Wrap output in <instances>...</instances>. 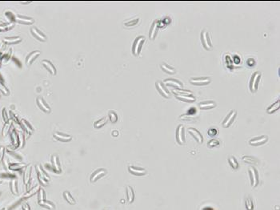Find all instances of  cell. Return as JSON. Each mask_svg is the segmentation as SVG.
<instances>
[{
  "label": "cell",
  "instance_id": "10",
  "mask_svg": "<svg viewBox=\"0 0 280 210\" xmlns=\"http://www.w3.org/2000/svg\"><path fill=\"white\" fill-rule=\"evenodd\" d=\"M173 94L175 95V96L176 97L178 100L183 101V102L190 103V102H194V101H195V97L193 96V94H182V93H175V92H174Z\"/></svg>",
  "mask_w": 280,
  "mask_h": 210
},
{
  "label": "cell",
  "instance_id": "24",
  "mask_svg": "<svg viewBox=\"0 0 280 210\" xmlns=\"http://www.w3.org/2000/svg\"><path fill=\"white\" fill-rule=\"evenodd\" d=\"M16 20L20 23H23V24H32L35 20L32 18L29 17H25V16H18L16 17Z\"/></svg>",
  "mask_w": 280,
  "mask_h": 210
},
{
  "label": "cell",
  "instance_id": "38",
  "mask_svg": "<svg viewBox=\"0 0 280 210\" xmlns=\"http://www.w3.org/2000/svg\"><path fill=\"white\" fill-rule=\"evenodd\" d=\"M20 41H21V39L19 37L7 38V39L4 40V42H6L7 44H16V43H19Z\"/></svg>",
  "mask_w": 280,
  "mask_h": 210
},
{
  "label": "cell",
  "instance_id": "29",
  "mask_svg": "<svg viewBox=\"0 0 280 210\" xmlns=\"http://www.w3.org/2000/svg\"><path fill=\"white\" fill-rule=\"evenodd\" d=\"M63 197L64 198H65V200H66L68 202V203L70 204V205H75V203H76V201H75V200H74V197H72V195L70 194V193H69V192H64L63 193Z\"/></svg>",
  "mask_w": 280,
  "mask_h": 210
},
{
  "label": "cell",
  "instance_id": "27",
  "mask_svg": "<svg viewBox=\"0 0 280 210\" xmlns=\"http://www.w3.org/2000/svg\"><path fill=\"white\" fill-rule=\"evenodd\" d=\"M161 68H162V70L165 72H166L167 74L170 75H173L176 72V71L174 68L171 67V66H169L167 64H165V63H162L161 64Z\"/></svg>",
  "mask_w": 280,
  "mask_h": 210
},
{
  "label": "cell",
  "instance_id": "4",
  "mask_svg": "<svg viewBox=\"0 0 280 210\" xmlns=\"http://www.w3.org/2000/svg\"><path fill=\"white\" fill-rule=\"evenodd\" d=\"M201 41L202 44L205 49L207 51L210 50L212 48V44H211V40H210V35L208 31H203L201 33Z\"/></svg>",
  "mask_w": 280,
  "mask_h": 210
},
{
  "label": "cell",
  "instance_id": "18",
  "mask_svg": "<svg viewBox=\"0 0 280 210\" xmlns=\"http://www.w3.org/2000/svg\"><path fill=\"white\" fill-rule=\"evenodd\" d=\"M31 34L35 36L37 40H40L42 42H45L46 40V36L40 30H39L36 27H32L31 28Z\"/></svg>",
  "mask_w": 280,
  "mask_h": 210
},
{
  "label": "cell",
  "instance_id": "6",
  "mask_svg": "<svg viewBox=\"0 0 280 210\" xmlns=\"http://www.w3.org/2000/svg\"><path fill=\"white\" fill-rule=\"evenodd\" d=\"M155 87L156 89L158 90V92H159L160 95L162 96L164 98H170L171 97V93H170L168 89L166 88V87L162 82L157 81L155 83Z\"/></svg>",
  "mask_w": 280,
  "mask_h": 210
},
{
  "label": "cell",
  "instance_id": "42",
  "mask_svg": "<svg viewBox=\"0 0 280 210\" xmlns=\"http://www.w3.org/2000/svg\"><path fill=\"white\" fill-rule=\"evenodd\" d=\"M118 131H112V136H118Z\"/></svg>",
  "mask_w": 280,
  "mask_h": 210
},
{
  "label": "cell",
  "instance_id": "22",
  "mask_svg": "<svg viewBox=\"0 0 280 210\" xmlns=\"http://www.w3.org/2000/svg\"><path fill=\"white\" fill-rule=\"evenodd\" d=\"M39 55H41V51H40L37 50V51H32L31 54H29V55H27V57H26V64H27V65H31V64L34 62V60H35V59H36V58H37V57Z\"/></svg>",
  "mask_w": 280,
  "mask_h": 210
},
{
  "label": "cell",
  "instance_id": "19",
  "mask_svg": "<svg viewBox=\"0 0 280 210\" xmlns=\"http://www.w3.org/2000/svg\"><path fill=\"white\" fill-rule=\"evenodd\" d=\"M42 64L52 75H55L56 74V68H55V66L53 65L51 62L49 61V60H46V59H44V60L42 61Z\"/></svg>",
  "mask_w": 280,
  "mask_h": 210
},
{
  "label": "cell",
  "instance_id": "40",
  "mask_svg": "<svg viewBox=\"0 0 280 210\" xmlns=\"http://www.w3.org/2000/svg\"><path fill=\"white\" fill-rule=\"evenodd\" d=\"M30 176H31V167H28L27 169L26 170V173H25V176H24V179H25V183H27L28 180H30Z\"/></svg>",
  "mask_w": 280,
  "mask_h": 210
},
{
  "label": "cell",
  "instance_id": "30",
  "mask_svg": "<svg viewBox=\"0 0 280 210\" xmlns=\"http://www.w3.org/2000/svg\"><path fill=\"white\" fill-rule=\"evenodd\" d=\"M107 123V117H103V118H101L100 120H99V121H97L96 122H94V127L95 128H100L103 127V126H104Z\"/></svg>",
  "mask_w": 280,
  "mask_h": 210
},
{
  "label": "cell",
  "instance_id": "9",
  "mask_svg": "<svg viewBox=\"0 0 280 210\" xmlns=\"http://www.w3.org/2000/svg\"><path fill=\"white\" fill-rule=\"evenodd\" d=\"M267 140H268V136L267 135H263V136H258V137H254L251 139L249 141V144L252 146H259V145L265 144Z\"/></svg>",
  "mask_w": 280,
  "mask_h": 210
},
{
  "label": "cell",
  "instance_id": "15",
  "mask_svg": "<svg viewBox=\"0 0 280 210\" xmlns=\"http://www.w3.org/2000/svg\"><path fill=\"white\" fill-rule=\"evenodd\" d=\"M50 162H51V166L55 172L58 173H60L62 172L61 166H60V162H59V157L57 156L53 155L50 158Z\"/></svg>",
  "mask_w": 280,
  "mask_h": 210
},
{
  "label": "cell",
  "instance_id": "8",
  "mask_svg": "<svg viewBox=\"0 0 280 210\" xmlns=\"http://www.w3.org/2000/svg\"><path fill=\"white\" fill-rule=\"evenodd\" d=\"M237 116V112L235 110H232L230 113L228 114L227 117L224 119V121L223 122V126L224 128H228L229 126L232 124V123L234 122V121L235 120Z\"/></svg>",
  "mask_w": 280,
  "mask_h": 210
},
{
  "label": "cell",
  "instance_id": "26",
  "mask_svg": "<svg viewBox=\"0 0 280 210\" xmlns=\"http://www.w3.org/2000/svg\"><path fill=\"white\" fill-rule=\"evenodd\" d=\"M39 205L41 207H43V208H46V209H49V210H55V205H54L52 202L48 201H46V200L42 201H39Z\"/></svg>",
  "mask_w": 280,
  "mask_h": 210
},
{
  "label": "cell",
  "instance_id": "23",
  "mask_svg": "<svg viewBox=\"0 0 280 210\" xmlns=\"http://www.w3.org/2000/svg\"><path fill=\"white\" fill-rule=\"evenodd\" d=\"M216 106L214 101H203L199 103V107L201 109H210Z\"/></svg>",
  "mask_w": 280,
  "mask_h": 210
},
{
  "label": "cell",
  "instance_id": "39",
  "mask_svg": "<svg viewBox=\"0 0 280 210\" xmlns=\"http://www.w3.org/2000/svg\"><path fill=\"white\" fill-rule=\"evenodd\" d=\"M220 142H219V140H216V139H212L211 140H210L209 142L207 143V146L209 148H213V147H216L218 145H219Z\"/></svg>",
  "mask_w": 280,
  "mask_h": 210
},
{
  "label": "cell",
  "instance_id": "31",
  "mask_svg": "<svg viewBox=\"0 0 280 210\" xmlns=\"http://www.w3.org/2000/svg\"><path fill=\"white\" fill-rule=\"evenodd\" d=\"M242 159H243V161H245L246 163H248L250 164H257L258 163L257 159L252 157V156H243Z\"/></svg>",
  "mask_w": 280,
  "mask_h": 210
},
{
  "label": "cell",
  "instance_id": "13",
  "mask_svg": "<svg viewBox=\"0 0 280 210\" xmlns=\"http://www.w3.org/2000/svg\"><path fill=\"white\" fill-rule=\"evenodd\" d=\"M188 132L189 134H190V136H192L193 137L195 138V140L197 141L199 144H202L203 141V137L202 136V134L200 133V131H198L197 129H195L194 128H188Z\"/></svg>",
  "mask_w": 280,
  "mask_h": 210
},
{
  "label": "cell",
  "instance_id": "21",
  "mask_svg": "<svg viewBox=\"0 0 280 210\" xmlns=\"http://www.w3.org/2000/svg\"><path fill=\"white\" fill-rule=\"evenodd\" d=\"M53 136L56 140H59V141H64V142L70 141L72 139V136H70V135H67V134L65 133H60V132H55V133L53 134Z\"/></svg>",
  "mask_w": 280,
  "mask_h": 210
},
{
  "label": "cell",
  "instance_id": "32",
  "mask_svg": "<svg viewBox=\"0 0 280 210\" xmlns=\"http://www.w3.org/2000/svg\"><path fill=\"white\" fill-rule=\"evenodd\" d=\"M139 22V18H135V19H129L124 22V26L131 27V26H134L137 25Z\"/></svg>",
  "mask_w": 280,
  "mask_h": 210
},
{
  "label": "cell",
  "instance_id": "16",
  "mask_svg": "<svg viewBox=\"0 0 280 210\" xmlns=\"http://www.w3.org/2000/svg\"><path fill=\"white\" fill-rule=\"evenodd\" d=\"M128 170L131 174L135 176H144L147 174V170L143 168L136 166H129Z\"/></svg>",
  "mask_w": 280,
  "mask_h": 210
},
{
  "label": "cell",
  "instance_id": "3",
  "mask_svg": "<svg viewBox=\"0 0 280 210\" xmlns=\"http://www.w3.org/2000/svg\"><path fill=\"white\" fill-rule=\"evenodd\" d=\"M36 169H37L38 178H39L40 184H42L43 185H46L49 180H50V177L45 173V171L43 169L41 165H38L36 167Z\"/></svg>",
  "mask_w": 280,
  "mask_h": 210
},
{
  "label": "cell",
  "instance_id": "14",
  "mask_svg": "<svg viewBox=\"0 0 280 210\" xmlns=\"http://www.w3.org/2000/svg\"><path fill=\"white\" fill-rule=\"evenodd\" d=\"M163 83H164V84H166V85L172 87V88H183V84L180 81L175 79H171V78L164 79V80H163Z\"/></svg>",
  "mask_w": 280,
  "mask_h": 210
},
{
  "label": "cell",
  "instance_id": "28",
  "mask_svg": "<svg viewBox=\"0 0 280 210\" xmlns=\"http://www.w3.org/2000/svg\"><path fill=\"white\" fill-rule=\"evenodd\" d=\"M279 106H280V100H278L276 101V102H275V103H274L273 104H271V106H270V107H267V112H268V113H270V114L274 113V112H276L277 110H278V108H279Z\"/></svg>",
  "mask_w": 280,
  "mask_h": 210
},
{
  "label": "cell",
  "instance_id": "2",
  "mask_svg": "<svg viewBox=\"0 0 280 210\" xmlns=\"http://www.w3.org/2000/svg\"><path fill=\"white\" fill-rule=\"evenodd\" d=\"M261 79V72H255L252 74L251 77V79H250V83H249V87H250V90L252 92H256L257 89H258V83H259V81H260Z\"/></svg>",
  "mask_w": 280,
  "mask_h": 210
},
{
  "label": "cell",
  "instance_id": "12",
  "mask_svg": "<svg viewBox=\"0 0 280 210\" xmlns=\"http://www.w3.org/2000/svg\"><path fill=\"white\" fill-rule=\"evenodd\" d=\"M105 175H107V170L104 169H100L96 170L95 172L92 173L91 177H90V182L94 183V182L97 181L98 180L100 179L101 177H103Z\"/></svg>",
  "mask_w": 280,
  "mask_h": 210
},
{
  "label": "cell",
  "instance_id": "5",
  "mask_svg": "<svg viewBox=\"0 0 280 210\" xmlns=\"http://www.w3.org/2000/svg\"><path fill=\"white\" fill-rule=\"evenodd\" d=\"M248 173H249L250 176V180L251 183V185L253 187H256L258 184V173L257 169L254 167H250L248 169Z\"/></svg>",
  "mask_w": 280,
  "mask_h": 210
},
{
  "label": "cell",
  "instance_id": "1",
  "mask_svg": "<svg viewBox=\"0 0 280 210\" xmlns=\"http://www.w3.org/2000/svg\"><path fill=\"white\" fill-rule=\"evenodd\" d=\"M145 40H146V39H145L144 36H138L135 40L133 45H132V53H133L134 55H135V56L139 55Z\"/></svg>",
  "mask_w": 280,
  "mask_h": 210
},
{
  "label": "cell",
  "instance_id": "11",
  "mask_svg": "<svg viewBox=\"0 0 280 210\" xmlns=\"http://www.w3.org/2000/svg\"><path fill=\"white\" fill-rule=\"evenodd\" d=\"M190 83L195 85H207L210 83V79L209 77H199V78H192L190 79Z\"/></svg>",
  "mask_w": 280,
  "mask_h": 210
},
{
  "label": "cell",
  "instance_id": "35",
  "mask_svg": "<svg viewBox=\"0 0 280 210\" xmlns=\"http://www.w3.org/2000/svg\"><path fill=\"white\" fill-rule=\"evenodd\" d=\"M245 206L247 210H253L254 209V203L251 198H247L245 201Z\"/></svg>",
  "mask_w": 280,
  "mask_h": 210
},
{
  "label": "cell",
  "instance_id": "41",
  "mask_svg": "<svg viewBox=\"0 0 280 210\" xmlns=\"http://www.w3.org/2000/svg\"><path fill=\"white\" fill-rule=\"evenodd\" d=\"M217 133H218V131H217V130L215 129V128H210V129H209V131H208V135L210 136H216Z\"/></svg>",
  "mask_w": 280,
  "mask_h": 210
},
{
  "label": "cell",
  "instance_id": "25",
  "mask_svg": "<svg viewBox=\"0 0 280 210\" xmlns=\"http://www.w3.org/2000/svg\"><path fill=\"white\" fill-rule=\"evenodd\" d=\"M127 198L128 203H132L135 200V193H134V189L131 186L127 185Z\"/></svg>",
  "mask_w": 280,
  "mask_h": 210
},
{
  "label": "cell",
  "instance_id": "33",
  "mask_svg": "<svg viewBox=\"0 0 280 210\" xmlns=\"http://www.w3.org/2000/svg\"><path fill=\"white\" fill-rule=\"evenodd\" d=\"M228 162H229L230 166L234 169H237L239 168V163H238L237 160L234 156H230V157L228 158Z\"/></svg>",
  "mask_w": 280,
  "mask_h": 210
},
{
  "label": "cell",
  "instance_id": "17",
  "mask_svg": "<svg viewBox=\"0 0 280 210\" xmlns=\"http://www.w3.org/2000/svg\"><path fill=\"white\" fill-rule=\"evenodd\" d=\"M37 104L38 106L39 107L40 109L42 111H43L44 112H50V107L46 102L45 101L43 98H42V97H39L37 99Z\"/></svg>",
  "mask_w": 280,
  "mask_h": 210
},
{
  "label": "cell",
  "instance_id": "34",
  "mask_svg": "<svg viewBox=\"0 0 280 210\" xmlns=\"http://www.w3.org/2000/svg\"><path fill=\"white\" fill-rule=\"evenodd\" d=\"M46 195L45 190L43 188H40L39 192H38V200H39V201H42L46 200Z\"/></svg>",
  "mask_w": 280,
  "mask_h": 210
},
{
  "label": "cell",
  "instance_id": "20",
  "mask_svg": "<svg viewBox=\"0 0 280 210\" xmlns=\"http://www.w3.org/2000/svg\"><path fill=\"white\" fill-rule=\"evenodd\" d=\"M158 29H159V20H155V22L152 23L150 29V32H149V38L151 40H154L155 38L156 35H157Z\"/></svg>",
  "mask_w": 280,
  "mask_h": 210
},
{
  "label": "cell",
  "instance_id": "37",
  "mask_svg": "<svg viewBox=\"0 0 280 210\" xmlns=\"http://www.w3.org/2000/svg\"><path fill=\"white\" fill-rule=\"evenodd\" d=\"M108 116H109L110 121H111L112 123H116L118 121V116L116 112H114V111H110L108 113Z\"/></svg>",
  "mask_w": 280,
  "mask_h": 210
},
{
  "label": "cell",
  "instance_id": "7",
  "mask_svg": "<svg viewBox=\"0 0 280 210\" xmlns=\"http://www.w3.org/2000/svg\"><path fill=\"white\" fill-rule=\"evenodd\" d=\"M176 140L179 145H182L185 143V129H184L183 125H179L176 130Z\"/></svg>",
  "mask_w": 280,
  "mask_h": 210
},
{
  "label": "cell",
  "instance_id": "36",
  "mask_svg": "<svg viewBox=\"0 0 280 210\" xmlns=\"http://www.w3.org/2000/svg\"><path fill=\"white\" fill-rule=\"evenodd\" d=\"M196 118V116L194 115V114H184V115H182V116H179V119L181 120H186V121H192V120H195Z\"/></svg>",
  "mask_w": 280,
  "mask_h": 210
}]
</instances>
